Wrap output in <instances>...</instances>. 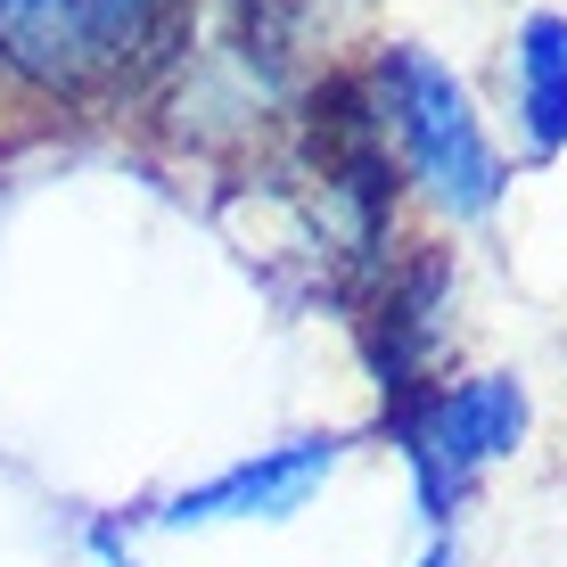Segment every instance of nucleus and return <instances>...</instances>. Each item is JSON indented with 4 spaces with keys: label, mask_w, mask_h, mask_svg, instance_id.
<instances>
[{
    "label": "nucleus",
    "mask_w": 567,
    "mask_h": 567,
    "mask_svg": "<svg viewBox=\"0 0 567 567\" xmlns=\"http://www.w3.org/2000/svg\"><path fill=\"white\" fill-rule=\"evenodd\" d=\"M83 543H91V559H100V567H141V551H132V535H124L115 518H91Z\"/></svg>",
    "instance_id": "6e6552de"
},
{
    "label": "nucleus",
    "mask_w": 567,
    "mask_h": 567,
    "mask_svg": "<svg viewBox=\"0 0 567 567\" xmlns=\"http://www.w3.org/2000/svg\"><path fill=\"white\" fill-rule=\"evenodd\" d=\"M206 58L247 91L264 115H288L312 91V74L338 66V42L354 33L362 0H198Z\"/></svg>",
    "instance_id": "20e7f679"
},
{
    "label": "nucleus",
    "mask_w": 567,
    "mask_h": 567,
    "mask_svg": "<svg viewBox=\"0 0 567 567\" xmlns=\"http://www.w3.org/2000/svg\"><path fill=\"white\" fill-rule=\"evenodd\" d=\"M420 567H461V551H453V543H427V559Z\"/></svg>",
    "instance_id": "1a4fd4ad"
},
{
    "label": "nucleus",
    "mask_w": 567,
    "mask_h": 567,
    "mask_svg": "<svg viewBox=\"0 0 567 567\" xmlns=\"http://www.w3.org/2000/svg\"><path fill=\"white\" fill-rule=\"evenodd\" d=\"M346 461V436H288L264 444V453L214 468L206 485H182L165 511H148V526L165 535H189V526H239V518H297Z\"/></svg>",
    "instance_id": "423d86ee"
},
{
    "label": "nucleus",
    "mask_w": 567,
    "mask_h": 567,
    "mask_svg": "<svg viewBox=\"0 0 567 567\" xmlns=\"http://www.w3.org/2000/svg\"><path fill=\"white\" fill-rule=\"evenodd\" d=\"M165 0H0V83L33 107H124Z\"/></svg>",
    "instance_id": "f03ea898"
},
{
    "label": "nucleus",
    "mask_w": 567,
    "mask_h": 567,
    "mask_svg": "<svg viewBox=\"0 0 567 567\" xmlns=\"http://www.w3.org/2000/svg\"><path fill=\"white\" fill-rule=\"evenodd\" d=\"M453 305H461V264L444 239H403L395 264L354 297V354L379 386V403L444 379L436 362L453 346Z\"/></svg>",
    "instance_id": "39448f33"
},
{
    "label": "nucleus",
    "mask_w": 567,
    "mask_h": 567,
    "mask_svg": "<svg viewBox=\"0 0 567 567\" xmlns=\"http://www.w3.org/2000/svg\"><path fill=\"white\" fill-rule=\"evenodd\" d=\"M511 124H518V148L535 165L567 156V9H526L518 33H511Z\"/></svg>",
    "instance_id": "0eeeda50"
},
{
    "label": "nucleus",
    "mask_w": 567,
    "mask_h": 567,
    "mask_svg": "<svg viewBox=\"0 0 567 567\" xmlns=\"http://www.w3.org/2000/svg\"><path fill=\"white\" fill-rule=\"evenodd\" d=\"M535 427V403H526L518 370H468V379H427L412 395L379 403V436L395 444V461L412 468L420 518L453 526L461 502L477 494L485 468H502Z\"/></svg>",
    "instance_id": "7ed1b4c3"
},
{
    "label": "nucleus",
    "mask_w": 567,
    "mask_h": 567,
    "mask_svg": "<svg viewBox=\"0 0 567 567\" xmlns=\"http://www.w3.org/2000/svg\"><path fill=\"white\" fill-rule=\"evenodd\" d=\"M362 91H370V115H379V141L403 173V198L444 214L453 230L494 223L502 198H511V156L485 124L477 91L420 42H379L362 58Z\"/></svg>",
    "instance_id": "f257e3e1"
}]
</instances>
